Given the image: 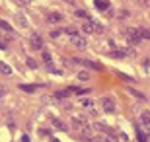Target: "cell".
<instances>
[{
  "label": "cell",
  "mask_w": 150,
  "mask_h": 142,
  "mask_svg": "<svg viewBox=\"0 0 150 142\" xmlns=\"http://www.w3.org/2000/svg\"><path fill=\"white\" fill-rule=\"evenodd\" d=\"M72 126L78 129V131H82L84 126H88V119H86L84 115H74L72 117Z\"/></svg>",
  "instance_id": "1"
},
{
  "label": "cell",
  "mask_w": 150,
  "mask_h": 142,
  "mask_svg": "<svg viewBox=\"0 0 150 142\" xmlns=\"http://www.w3.org/2000/svg\"><path fill=\"white\" fill-rule=\"evenodd\" d=\"M125 35H127V39L131 41V43H139L140 39H142V37H140V31H139V29H134V28H129L127 31H125Z\"/></svg>",
  "instance_id": "2"
},
{
  "label": "cell",
  "mask_w": 150,
  "mask_h": 142,
  "mask_svg": "<svg viewBox=\"0 0 150 142\" xmlns=\"http://www.w3.org/2000/svg\"><path fill=\"white\" fill-rule=\"evenodd\" d=\"M70 41H72V45L76 47V49H80V51H84L86 47H88V41H86L84 37H80V35H72Z\"/></svg>",
  "instance_id": "3"
},
{
  "label": "cell",
  "mask_w": 150,
  "mask_h": 142,
  "mask_svg": "<svg viewBox=\"0 0 150 142\" xmlns=\"http://www.w3.org/2000/svg\"><path fill=\"white\" fill-rule=\"evenodd\" d=\"M101 107H103L105 113H115V103H113V99H109V97L101 99Z\"/></svg>",
  "instance_id": "4"
},
{
  "label": "cell",
  "mask_w": 150,
  "mask_h": 142,
  "mask_svg": "<svg viewBox=\"0 0 150 142\" xmlns=\"http://www.w3.org/2000/svg\"><path fill=\"white\" fill-rule=\"evenodd\" d=\"M29 43H31V47H33L35 51H43V41H41V37H39V35H31Z\"/></svg>",
  "instance_id": "5"
},
{
  "label": "cell",
  "mask_w": 150,
  "mask_h": 142,
  "mask_svg": "<svg viewBox=\"0 0 150 142\" xmlns=\"http://www.w3.org/2000/svg\"><path fill=\"white\" fill-rule=\"evenodd\" d=\"M74 62L86 64L88 68H96V70H101V64H100V62H94V60H80V59H74Z\"/></svg>",
  "instance_id": "6"
},
{
  "label": "cell",
  "mask_w": 150,
  "mask_h": 142,
  "mask_svg": "<svg viewBox=\"0 0 150 142\" xmlns=\"http://www.w3.org/2000/svg\"><path fill=\"white\" fill-rule=\"evenodd\" d=\"M96 134H94V131L90 129V126H84L82 131H80V138H84V140H92Z\"/></svg>",
  "instance_id": "7"
},
{
  "label": "cell",
  "mask_w": 150,
  "mask_h": 142,
  "mask_svg": "<svg viewBox=\"0 0 150 142\" xmlns=\"http://www.w3.org/2000/svg\"><path fill=\"white\" fill-rule=\"evenodd\" d=\"M47 20H49V23H61L62 22V16L59 14V12H53V14L47 16Z\"/></svg>",
  "instance_id": "8"
},
{
  "label": "cell",
  "mask_w": 150,
  "mask_h": 142,
  "mask_svg": "<svg viewBox=\"0 0 150 142\" xmlns=\"http://www.w3.org/2000/svg\"><path fill=\"white\" fill-rule=\"evenodd\" d=\"M82 31L84 33H96V25H94V22H86L82 25Z\"/></svg>",
  "instance_id": "9"
},
{
  "label": "cell",
  "mask_w": 150,
  "mask_h": 142,
  "mask_svg": "<svg viewBox=\"0 0 150 142\" xmlns=\"http://www.w3.org/2000/svg\"><path fill=\"white\" fill-rule=\"evenodd\" d=\"M16 22L20 23V28H28L29 23H28V20H25V16L23 14H16Z\"/></svg>",
  "instance_id": "10"
},
{
  "label": "cell",
  "mask_w": 150,
  "mask_h": 142,
  "mask_svg": "<svg viewBox=\"0 0 150 142\" xmlns=\"http://www.w3.org/2000/svg\"><path fill=\"white\" fill-rule=\"evenodd\" d=\"M140 123H142L144 126L150 125V113L148 111H142V113H140Z\"/></svg>",
  "instance_id": "11"
},
{
  "label": "cell",
  "mask_w": 150,
  "mask_h": 142,
  "mask_svg": "<svg viewBox=\"0 0 150 142\" xmlns=\"http://www.w3.org/2000/svg\"><path fill=\"white\" fill-rule=\"evenodd\" d=\"M80 103H82L84 107H86V109H94V107H96V103H94V99H90V97H84L82 101H80Z\"/></svg>",
  "instance_id": "12"
},
{
  "label": "cell",
  "mask_w": 150,
  "mask_h": 142,
  "mask_svg": "<svg viewBox=\"0 0 150 142\" xmlns=\"http://www.w3.org/2000/svg\"><path fill=\"white\" fill-rule=\"evenodd\" d=\"M53 125H55V129H59V131H67L68 126L62 123V121H59V119H53Z\"/></svg>",
  "instance_id": "13"
},
{
  "label": "cell",
  "mask_w": 150,
  "mask_h": 142,
  "mask_svg": "<svg viewBox=\"0 0 150 142\" xmlns=\"http://www.w3.org/2000/svg\"><path fill=\"white\" fill-rule=\"evenodd\" d=\"M94 4H96V8H100V10H105V8H107V0H96Z\"/></svg>",
  "instance_id": "14"
},
{
  "label": "cell",
  "mask_w": 150,
  "mask_h": 142,
  "mask_svg": "<svg viewBox=\"0 0 150 142\" xmlns=\"http://www.w3.org/2000/svg\"><path fill=\"white\" fill-rule=\"evenodd\" d=\"M139 31H140V37H142V39H150V31L146 28H140Z\"/></svg>",
  "instance_id": "15"
},
{
  "label": "cell",
  "mask_w": 150,
  "mask_h": 142,
  "mask_svg": "<svg viewBox=\"0 0 150 142\" xmlns=\"http://www.w3.org/2000/svg\"><path fill=\"white\" fill-rule=\"evenodd\" d=\"M20 90H23V92H28V93H33L35 86H25V84H23V86H20Z\"/></svg>",
  "instance_id": "16"
},
{
  "label": "cell",
  "mask_w": 150,
  "mask_h": 142,
  "mask_svg": "<svg viewBox=\"0 0 150 142\" xmlns=\"http://www.w3.org/2000/svg\"><path fill=\"white\" fill-rule=\"evenodd\" d=\"M109 55L115 57V59H121V57H125V51H111Z\"/></svg>",
  "instance_id": "17"
},
{
  "label": "cell",
  "mask_w": 150,
  "mask_h": 142,
  "mask_svg": "<svg viewBox=\"0 0 150 142\" xmlns=\"http://www.w3.org/2000/svg\"><path fill=\"white\" fill-rule=\"evenodd\" d=\"M2 72H4L6 76H10V74H12V68H10L8 64H6V62H2Z\"/></svg>",
  "instance_id": "18"
},
{
  "label": "cell",
  "mask_w": 150,
  "mask_h": 142,
  "mask_svg": "<svg viewBox=\"0 0 150 142\" xmlns=\"http://www.w3.org/2000/svg\"><path fill=\"white\" fill-rule=\"evenodd\" d=\"M88 72H86V70H80V72H78V80H88Z\"/></svg>",
  "instance_id": "19"
},
{
  "label": "cell",
  "mask_w": 150,
  "mask_h": 142,
  "mask_svg": "<svg viewBox=\"0 0 150 142\" xmlns=\"http://www.w3.org/2000/svg\"><path fill=\"white\" fill-rule=\"evenodd\" d=\"M92 22H94V20H92ZM94 25H96V33H103V31H105V29H103V25H101V23L94 22Z\"/></svg>",
  "instance_id": "20"
},
{
  "label": "cell",
  "mask_w": 150,
  "mask_h": 142,
  "mask_svg": "<svg viewBox=\"0 0 150 142\" xmlns=\"http://www.w3.org/2000/svg\"><path fill=\"white\" fill-rule=\"evenodd\" d=\"M117 16H119V20H125V18H129V12L127 10H119V14H117Z\"/></svg>",
  "instance_id": "21"
},
{
  "label": "cell",
  "mask_w": 150,
  "mask_h": 142,
  "mask_svg": "<svg viewBox=\"0 0 150 142\" xmlns=\"http://www.w3.org/2000/svg\"><path fill=\"white\" fill-rule=\"evenodd\" d=\"M137 134H139V140H140V142H144V140H146V134L140 131V129H137Z\"/></svg>",
  "instance_id": "22"
},
{
  "label": "cell",
  "mask_w": 150,
  "mask_h": 142,
  "mask_svg": "<svg viewBox=\"0 0 150 142\" xmlns=\"http://www.w3.org/2000/svg\"><path fill=\"white\" fill-rule=\"evenodd\" d=\"M28 66H29V68H33V70H35V68H37V62H35L33 59H28Z\"/></svg>",
  "instance_id": "23"
},
{
  "label": "cell",
  "mask_w": 150,
  "mask_h": 142,
  "mask_svg": "<svg viewBox=\"0 0 150 142\" xmlns=\"http://www.w3.org/2000/svg\"><path fill=\"white\" fill-rule=\"evenodd\" d=\"M0 25H2V29H4V31H12V28H10V23H8V22H2Z\"/></svg>",
  "instance_id": "24"
},
{
  "label": "cell",
  "mask_w": 150,
  "mask_h": 142,
  "mask_svg": "<svg viewBox=\"0 0 150 142\" xmlns=\"http://www.w3.org/2000/svg\"><path fill=\"white\" fill-rule=\"evenodd\" d=\"M131 92H133V95L137 99H144V93H140V92H134V90H131Z\"/></svg>",
  "instance_id": "25"
},
{
  "label": "cell",
  "mask_w": 150,
  "mask_h": 142,
  "mask_svg": "<svg viewBox=\"0 0 150 142\" xmlns=\"http://www.w3.org/2000/svg\"><path fill=\"white\" fill-rule=\"evenodd\" d=\"M43 59L47 60V62H51V55H49V53H47V51H43Z\"/></svg>",
  "instance_id": "26"
},
{
  "label": "cell",
  "mask_w": 150,
  "mask_h": 142,
  "mask_svg": "<svg viewBox=\"0 0 150 142\" xmlns=\"http://www.w3.org/2000/svg\"><path fill=\"white\" fill-rule=\"evenodd\" d=\"M76 16H78V18H80V16L86 18V12H84V10H78V12H76Z\"/></svg>",
  "instance_id": "27"
},
{
  "label": "cell",
  "mask_w": 150,
  "mask_h": 142,
  "mask_svg": "<svg viewBox=\"0 0 150 142\" xmlns=\"http://www.w3.org/2000/svg\"><path fill=\"white\" fill-rule=\"evenodd\" d=\"M105 142H117V138H115V136H107Z\"/></svg>",
  "instance_id": "28"
},
{
  "label": "cell",
  "mask_w": 150,
  "mask_h": 142,
  "mask_svg": "<svg viewBox=\"0 0 150 142\" xmlns=\"http://www.w3.org/2000/svg\"><path fill=\"white\" fill-rule=\"evenodd\" d=\"M18 2H20V4H29L31 0H18Z\"/></svg>",
  "instance_id": "29"
},
{
  "label": "cell",
  "mask_w": 150,
  "mask_h": 142,
  "mask_svg": "<svg viewBox=\"0 0 150 142\" xmlns=\"http://www.w3.org/2000/svg\"><path fill=\"white\" fill-rule=\"evenodd\" d=\"M67 2H68V0H67Z\"/></svg>",
  "instance_id": "30"
}]
</instances>
